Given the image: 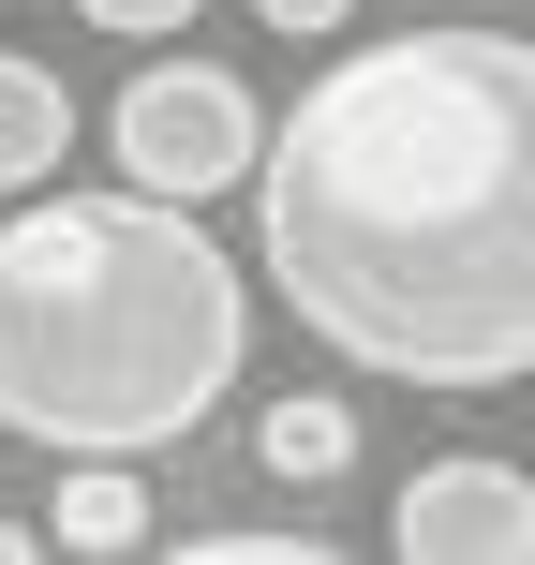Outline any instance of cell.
Returning <instances> with one entry per match:
<instances>
[{
	"label": "cell",
	"instance_id": "cell-1",
	"mask_svg": "<svg viewBox=\"0 0 535 565\" xmlns=\"http://www.w3.org/2000/svg\"><path fill=\"white\" fill-rule=\"evenodd\" d=\"M254 254L298 328L402 387L535 372V45L387 30L254 149Z\"/></svg>",
	"mask_w": 535,
	"mask_h": 565
},
{
	"label": "cell",
	"instance_id": "cell-2",
	"mask_svg": "<svg viewBox=\"0 0 535 565\" xmlns=\"http://www.w3.org/2000/svg\"><path fill=\"white\" fill-rule=\"evenodd\" d=\"M254 358L238 254L179 194H0V431L45 461H149Z\"/></svg>",
	"mask_w": 535,
	"mask_h": 565
},
{
	"label": "cell",
	"instance_id": "cell-3",
	"mask_svg": "<svg viewBox=\"0 0 535 565\" xmlns=\"http://www.w3.org/2000/svg\"><path fill=\"white\" fill-rule=\"evenodd\" d=\"M105 149H119V179H135V194L208 209V194H238V179H254L268 105L224 75V60H149V75L105 105Z\"/></svg>",
	"mask_w": 535,
	"mask_h": 565
},
{
	"label": "cell",
	"instance_id": "cell-4",
	"mask_svg": "<svg viewBox=\"0 0 535 565\" xmlns=\"http://www.w3.org/2000/svg\"><path fill=\"white\" fill-rule=\"evenodd\" d=\"M387 551L402 565H535V477L521 461H417L387 491Z\"/></svg>",
	"mask_w": 535,
	"mask_h": 565
},
{
	"label": "cell",
	"instance_id": "cell-5",
	"mask_svg": "<svg viewBox=\"0 0 535 565\" xmlns=\"http://www.w3.org/2000/svg\"><path fill=\"white\" fill-rule=\"evenodd\" d=\"M45 551H149V477L135 461H60V507H45Z\"/></svg>",
	"mask_w": 535,
	"mask_h": 565
},
{
	"label": "cell",
	"instance_id": "cell-6",
	"mask_svg": "<svg viewBox=\"0 0 535 565\" xmlns=\"http://www.w3.org/2000/svg\"><path fill=\"white\" fill-rule=\"evenodd\" d=\"M60 149H75V89H60L45 60H15V45H0V194L60 179Z\"/></svg>",
	"mask_w": 535,
	"mask_h": 565
},
{
	"label": "cell",
	"instance_id": "cell-7",
	"mask_svg": "<svg viewBox=\"0 0 535 565\" xmlns=\"http://www.w3.org/2000/svg\"><path fill=\"white\" fill-rule=\"evenodd\" d=\"M254 461H268L282 491H312V477H342V461H357V417H342L328 387H282L268 417H254Z\"/></svg>",
	"mask_w": 535,
	"mask_h": 565
},
{
	"label": "cell",
	"instance_id": "cell-8",
	"mask_svg": "<svg viewBox=\"0 0 535 565\" xmlns=\"http://www.w3.org/2000/svg\"><path fill=\"white\" fill-rule=\"evenodd\" d=\"M89 30H105V45H179V30L208 15V0H75Z\"/></svg>",
	"mask_w": 535,
	"mask_h": 565
},
{
	"label": "cell",
	"instance_id": "cell-9",
	"mask_svg": "<svg viewBox=\"0 0 535 565\" xmlns=\"http://www.w3.org/2000/svg\"><path fill=\"white\" fill-rule=\"evenodd\" d=\"M328 536H179V565H312Z\"/></svg>",
	"mask_w": 535,
	"mask_h": 565
},
{
	"label": "cell",
	"instance_id": "cell-10",
	"mask_svg": "<svg viewBox=\"0 0 535 565\" xmlns=\"http://www.w3.org/2000/svg\"><path fill=\"white\" fill-rule=\"evenodd\" d=\"M254 15L282 30V45H328V30H342V15H357V0H254Z\"/></svg>",
	"mask_w": 535,
	"mask_h": 565
},
{
	"label": "cell",
	"instance_id": "cell-11",
	"mask_svg": "<svg viewBox=\"0 0 535 565\" xmlns=\"http://www.w3.org/2000/svg\"><path fill=\"white\" fill-rule=\"evenodd\" d=\"M30 551H45V521H0V565H30Z\"/></svg>",
	"mask_w": 535,
	"mask_h": 565
}]
</instances>
